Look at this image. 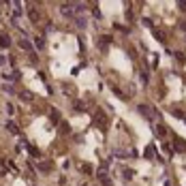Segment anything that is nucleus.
<instances>
[{"label":"nucleus","instance_id":"nucleus-1","mask_svg":"<svg viewBox=\"0 0 186 186\" xmlns=\"http://www.w3.org/2000/svg\"><path fill=\"white\" fill-rule=\"evenodd\" d=\"M152 32H154V37H156L158 41H161V43H165V41H167V34H165L163 30H158V28H154Z\"/></svg>","mask_w":186,"mask_h":186},{"label":"nucleus","instance_id":"nucleus-2","mask_svg":"<svg viewBox=\"0 0 186 186\" xmlns=\"http://www.w3.org/2000/svg\"><path fill=\"white\" fill-rule=\"evenodd\" d=\"M173 116H178V118H182V120L186 122V113H182V111H178V109H173Z\"/></svg>","mask_w":186,"mask_h":186},{"label":"nucleus","instance_id":"nucleus-3","mask_svg":"<svg viewBox=\"0 0 186 186\" xmlns=\"http://www.w3.org/2000/svg\"><path fill=\"white\" fill-rule=\"evenodd\" d=\"M152 154H156V150H154V148H148V152H146V156H152Z\"/></svg>","mask_w":186,"mask_h":186}]
</instances>
